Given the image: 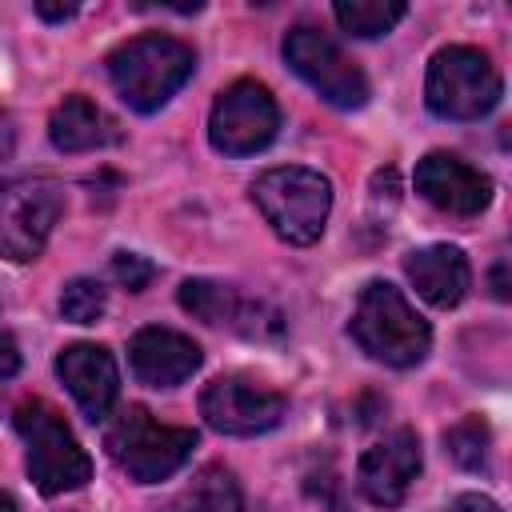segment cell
<instances>
[{"instance_id": "obj_1", "label": "cell", "mask_w": 512, "mask_h": 512, "mask_svg": "<svg viewBox=\"0 0 512 512\" xmlns=\"http://www.w3.org/2000/svg\"><path fill=\"white\" fill-rule=\"evenodd\" d=\"M192 72H196V52L184 40L160 32L132 36L108 56V80L116 96L140 116L160 112L192 80Z\"/></svg>"}, {"instance_id": "obj_2", "label": "cell", "mask_w": 512, "mask_h": 512, "mask_svg": "<svg viewBox=\"0 0 512 512\" xmlns=\"http://www.w3.org/2000/svg\"><path fill=\"white\" fill-rule=\"evenodd\" d=\"M348 332L360 344V352H368L388 368H416L432 348L428 320L388 280H368L360 288Z\"/></svg>"}, {"instance_id": "obj_3", "label": "cell", "mask_w": 512, "mask_h": 512, "mask_svg": "<svg viewBox=\"0 0 512 512\" xmlns=\"http://www.w3.org/2000/svg\"><path fill=\"white\" fill-rule=\"evenodd\" d=\"M252 204L284 244L308 248L324 236L332 212V180L304 164H280L252 180Z\"/></svg>"}, {"instance_id": "obj_4", "label": "cell", "mask_w": 512, "mask_h": 512, "mask_svg": "<svg viewBox=\"0 0 512 512\" xmlns=\"http://www.w3.org/2000/svg\"><path fill=\"white\" fill-rule=\"evenodd\" d=\"M20 440H24V468L28 480L44 492V496H60V492H76L92 480V460L80 448V440L72 436V428L64 424V416L32 396L16 408L12 416Z\"/></svg>"}, {"instance_id": "obj_5", "label": "cell", "mask_w": 512, "mask_h": 512, "mask_svg": "<svg viewBox=\"0 0 512 512\" xmlns=\"http://www.w3.org/2000/svg\"><path fill=\"white\" fill-rule=\"evenodd\" d=\"M104 448L136 484H160L192 460L196 432L180 424H160L144 404H128L112 420Z\"/></svg>"}, {"instance_id": "obj_6", "label": "cell", "mask_w": 512, "mask_h": 512, "mask_svg": "<svg viewBox=\"0 0 512 512\" xmlns=\"http://www.w3.org/2000/svg\"><path fill=\"white\" fill-rule=\"evenodd\" d=\"M500 92V72L480 48L448 44L428 60L424 104L440 120H480L500 104Z\"/></svg>"}, {"instance_id": "obj_7", "label": "cell", "mask_w": 512, "mask_h": 512, "mask_svg": "<svg viewBox=\"0 0 512 512\" xmlns=\"http://www.w3.org/2000/svg\"><path fill=\"white\" fill-rule=\"evenodd\" d=\"M64 216V188L48 176L0 180V256L28 264L44 252L56 220Z\"/></svg>"}, {"instance_id": "obj_8", "label": "cell", "mask_w": 512, "mask_h": 512, "mask_svg": "<svg viewBox=\"0 0 512 512\" xmlns=\"http://www.w3.org/2000/svg\"><path fill=\"white\" fill-rule=\"evenodd\" d=\"M280 132V104L260 80L228 84L208 112V144L220 156H256Z\"/></svg>"}, {"instance_id": "obj_9", "label": "cell", "mask_w": 512, "mask_h": 512, "mask_svg": "<svg viewBox=\"0 0 512 512\" xmlns=\"http://www.w3.org/2000/svg\"><path fill=\"white\" fill-rule=\"evenodd\" d=\"M284 60L288 68L332 108H364L368 104V80L364 72L340 52L332 36H324L312 24H296L284 36Z\"/></svg>"}, {"instance_id": "obj_10", "label": "cell", "mask_w": 512, "mask_h": 512, "mask_svg": "<svg viewBox=\"0 0 512 512\" xmlns=\"http://www.w3.org/2000/svg\"><path fill=\"white\" fill-rule=\"evenodd\" d=\"M200 416L220 436H260L288 416V396L248 376H216L200 392Z\"/></svg>"}, {"instance_id": "obj_11", "label": "cell", "mask_w": 512, "mask_h": 512, "mask_svg": "<svg viewBox=\"0 0 512 512\" xmlns=\"http://www.w3.org/2000/svg\"><path fill=\"white\" fill-rule=\"evenodd\" d=\"M176 300H180L184 312H192L196 320H204L212 328H232L248 340H280L284 336V316L272 304L244 296L236 284L192 276V280L180 284Z\"/></svg>"}, {"instance_id": "obj_12", "label": "cell", "mask_w": 512, "mask_h": 512, "mask_svg": "<svg viewBox=\"0 0 512 512\" xmlns=\"http://www.w3.org/2000/svg\"><path fill=\"white\" fill-rule=\"evenodd\" d=\"M416 192L448 212V216H480L488 204H492V180L488 172L472 168L468 160L452 156V152H428L420 164H416Z\"/></svg>"}, {"instance_id": "obj_13", "label": "cell", "mask_w": 512, "mask_h": 512, "mask_svg": "<svg viewBox=\"0 0 512 512\" xmlns=\"http://www.w3.org/2000/svg\"><path fill=\"white\" fill-rule=\"evenodd\" d=\"M420 464H424V456H420V436H416L412 428H396V432H388L384 440H376V444L360 456V464H356V484H360V492H364L372 504L396 508V504L408 496L412 480L420 476Z\"/></svg>"}, {"instance_id": "obj_14", "label": "cell", "mask_w": 512, "mask_h": 512, "mask_svg": "<svg viewBox=\"0 0 512 512\" xmlns=\"http://www.w3.org/2000/svg\"><path fill=\"white\" fill-rule=\"evenodd\" d=\"M200 364H204L200 344L176 328L148 324L128 340V368L148 388H176V384L192 380L200 372Z\"/></svg>"}, {"instance_id": "obj_15", "label": "cell", "mask_w": 512, "mask_h": 512, "mask_svg": "<svg viewBox=\"0 0 512 512\" xmlns=\"http://www.w3.org/2000/svg\"><path fill=\"white\" fill-rule=\"evenodd\" d=\"M56 376L64 380V388L72 392L76 408L84 412V420L100 424L108 420L116 396H120V372L108 348L100 344H68L56 356Z\"/></svg>"}, {"instance_id": "obj_16", "label": "cell", "mask_w": 512, "mask_h": 512, "mask_svg": "<svg viewBox=\"0 0 512 512\" xmlns=\"http://www.w3.org/2000/svg\"><path fill=\"white\" fill-rule=\"evenodd\" d=\"M404 276L432 308H456L468 292L472 268L456 244H428V248H412L404 256Z\"/></svg>"}, {"instance_id": "obj_17", "label": "cell", "mask_w": 512, "mask_h": 512, "mask_svg": "<svg viewBox=\"0 0 512 512\" xmlns=\"http://www.w3.org/2000/svg\"><path fill=\"white\" fill-rule=\"evenodd\" d=\"M48 140L56 152H92L120 140L116 120L88 96H64L48 116Z\"/></svg>"}, {"instance_id": "obj_18", "label": "cell", "mask_w": 512, "mask_h": 512, "mask_svg": "<svg viewBox=\"0 0 512 512\" xmlns=\"http://www.w3.org/2000/svg\"><path fill=\"white\" fill-rule=\"evenodd\" d=\"M244 496L236 476L224 464H204L176 496H168L156 512H240Z\"/></svg>"}, {"instance_id": "obj_19", "label": "cell", "mask_w": 512, "mask_h": 512, "mask_svg": "<svg viewBox=\"0 0 512 512\" xmlns=\"http://www.w3.org/2000/svg\"><path fill=\"white\" fill-rule=\"evenodd\" d=\"M404 12H408V4H400V0H336L332 4L336 24L360 40L388 36L404 20Z\"/></svg>"}, {"instance_id": "obj_20", "label": "cell", "mask_w": 512, "mask_h": 512, "mask_svg": "<svg viewBox=\"0 0 512 512\" xmlns=\"http://www.w3.org/2000/svg\"><path fill=\"white\" fill-rule=\"evenodd\" d=\"M488 448H492V432L480 416H464L460 424H452L444 432V452L464 472H484L488 468Z\"/></svg>"}, {"instance_id": "obj_21", "label": "cell", "mask_w": 512, "mask_h": 512, "mask_svg": "<svg viewBox=\"0 0 512 512\" xmlns=\"http://www.w3.org/2000/svg\"><path fill=\"white\" fill-rule=\"evenodd\" d=\"M108 308V292L100 280H88V276H76L64 284L60 292V316L72 320V324H96Z\"/></svg>"}, {"instance_id": "obj_22", "label": "cell", "mask_w": 512, "mask_h": 512, "mask_svg": "<svg viewBox=\"0 0 512 512\" xmlns=\"http://www.w3.org/2000/svg\"><path fill=\"white\" fill-rule=\"evenodd\" d=\"M112 276H116V284H124L128 292H144V288L152 284V276H156V264L144 260L140 252H116V256H112Z\"/></svg>"}, {"instance_id": "obj_23", "label": "cell", "mask_w": 512, "mask_h": 512, "mask_svg": "<svg viewBox=\"0 0 512 512\" xmlns=\"http://www.w3.org/2000/svg\"><path fill=\"white\" fill-rule=\"evenodd\" d=\"M16 368H20V348H16V340L8 332H0V380L16 376Z\"/></svg>"}, {"instance_id": "obj_24", "label": "cell", "mask_w": 512, "mask_h": 512, "mask_svg": "<svg viewBox=\"0 0 512 512\" xmlns=\"http://www.w3.org/2000/svg\"><path fill=\"white\" fill-rule=\"evenodd\" d=\"M452 512H500V504L488 500V496H480V492H464V496H456Z\"/></svg>"}, {"instance_id": "obj_25", "label": "cell", "mask_w": 512, "mask_h": 512, "mask_svg": "<svg viewBox=\"0 0 512 512\" xmlns=\"http://www.w3.org/2000/svg\"><path fill=\"white\" fill-rule=\"evenodd\" d=\"M36 16L40 20H72L76 16V4H36Z\"/></svg>"}, {"instance_id": "obj_26", "label": "cell", "mask_w": 512, "mask_h": 512, "mask_svg": "<svg viewBox=\"0 0 512 512\" xmlns=\"http://www.w3.org/2000/svg\"><path fill=\"white\" fill-rule=\"evenodd\" d=\"M12 136H16V128H12V116H8V112H0V160L12 152Z\"/></svg>"}, {"instance_id": "obj_27", "label": "cell", "mask_w": 512, "mask_h": 512, "mask_svg": "<svg viewBox=\"0 0 512 512\" xmlns=\"http://www.w3.org/2000/svg\"><path fill=\"white\" fill-rule=\"evenodd\" d=\"M492 284H496L492 292H496L500 300H508V288H504V264H496V272H492Z\"/></svg>"}, {"instance_id": "obj_28", "label": "cell", "mask_w": 512, "mask_h": 512, "mask_svg": "<svg viewBox=\"0 0 512 512\" xmlns=\"http://www.w3.org/2000/svg\"><path fill=\"white\" fill-rule=\"evenodd\" d=\"M0 512H20V508H16V500H12L8 492H0Z\"/></svg>"}, {"instance_id": "obj_29", "label": "cell", "mask_w": 512, "mask_h": 512, "mask_svg": "<svg viewBox=\"0 0 512 512\" xmlns=\"http://www.w3.org/2000/svg\"><path fill=\"white\" fill-rule=\"evenodd\" d=\"M448 512H452V508H448Z\"/></svg>"}]
</instances>
